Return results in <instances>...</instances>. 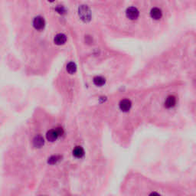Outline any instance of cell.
Wrapping results in <instances>:
<instances>
[{
	"instance_id": "obj_12",
	"label": "cell",
	"mask_w": 196,
	"mask_h": 196,
	"mask_svg": "<svg viewBox=\"0 0 196 196\" xmlns=\"http://www.w3.org/2000/svg\"><path fill=\"white\" fill-rule=\"evenodd\" d=\"M106 80L104 77H101V76H97L94 78V84H95L96 86H98V87H101V86L104 85L105 84Z\"/></svg>"
},
{
	"instance_id": "obj_11",
	"label": "cell",
	"mask_w": 196,
	"mask_h": 196,
	"mask_svg": "<svg viewBox=\"0 0 196 196\" xmlns=\"http://www.w3.org/2000/svg\"><path fill=\"white\" fill-rule=\"evenodd\" d=\"M67 71L70 74V75H74L75 72L77 71V65L75 64V62L70 61L67 64Z\"/></svg>"
},
{
	"instance_id": "obj_10",
	"label": "cell",
	"mask_w": 196,
	"mask_h": 196,
	"mask_svg": "<svg viewBox=\"0 0 196 196\" xmlns=\"http://www.w3.org/2000/svg\"><path fill=\"white\" fill-rule=\"evenodd\" d=\"M73 155L76 158H78V159H80V158L83 157L84 155V151L83 148H82L81 147H75L73 151Z\"/></svg>"
},
{
	"instance_id": "obj_13",
	"label": "cell",
	"mask_w": 196,
	"mask_h": 196,
	"mask_svg": "<svg viewBox=\"0 0 196 196\" xmlns=\"http://www.w3.org/2000/svg\"><path fill=\"white\" fill-rule=\"evenodd\" d=\"M59 160V157L57 156H53L49 159V162L50 164H55V163Z\"/></svg>"
},
{
	"instance_id": "obj_14",
	"label": "cell",
	"mask_w": 196,
	"mask_h": 196,
	"mask_svg": "<svg viewBox=\"0 0 196 196\" xmlns=\"http://www.w3.org/2000/svg\"><path fill=\"white\" fill-rule=\"evenodd\" d=\"M55 130H57V132H58V135H59V136H61L64 133L63 129L61 128V127H58V128H56Z\"/></svg>"
},
{
	"instance_id": "obj_3",
	"label": "cell",
	"mask_w": 196,
	"mask_h": 196,
	"mask_svg": "<svg viewBox=\"0 0 196 196\" xmlns=\"http://www.w3.org/2000/svg\"><path fill=\"white\" fill-rule=\"evenodd\" d=\"M44 25H45V22H44V19L42 16H37L34 18L33 26L35 27V29L42 30L44 28Z\"/></svg>"
},
{
	"instance_id": "obj_4",
	"label": "cell",
	"mask_w": 196,
	"mask_h": 196,
	"mask_svg": "<svg viewBox=\"0 0 196 196\" xmlns=\"http://www.w3.org/2000/svg\"><path fill=\"white\" fill-rule=\"evenodd\" d=\"M131 102H130V100L124 99L122 100L120 103V108L122 111L123 112H127V111H130V109L131 108Z\"/></svg>"
},
{
	"instance_id": "obj_7",
	"label": "cell",
	"mask_w": 196,
	"mask_h": 196,
	"mask_svg": "<svg viewBox=\"0 0 196 196\" xmlns=\"http://www.w3.org/2000/svg\"><path fill=\"white\" fill-rule=\"evenodd\" d=\"M59 137L56 130H51L46 134V138L50 142H54Z\"/></svg>"
},
{
	"instance_id": "obj_1",
	"label": "cell",
	"mask_w": 196,
	"mask_h": 196,
	"mask_svg": "<svg viewBox=\"0 0 196 196\" xmlns=\"http://www.w3.org/2000/svg\"><path fill=\"white\" fill-rule=\"evenodd\" d=\"M79 16L84 22H89L91 18L90 10L87 6H81L78 9Z\"/></svg>"
},
{
	"instance_id": "obj_8",
	"label": "cell",
	"mask_w": 196,
	"mask_h": 196,
	"mask_svg": "<svg viewBox=\"0 0 196 196\" xmlns=\"http://www.w3.org/2000/svg\"><path fill=\"white\" fill-rule=\"evenodd\" d=\"M176 104V99L174 96H169L166 98V102H165V106L167 108L173 107Z\"/></svg>"
},
{
	"instance_id": "obj_5",
	"label": "cell",
	"mask_w": 196,
	"mask_h": 196,
	"mask_svg": "<svg viewBox=\"0 0 196 196\" xmlns=\"http://www.w3.org/2000/svg\"><path fill=\"white\" fill-rule=\"evenodd\" d=\"M54 42L57 45H62L67 42V37L66 35H64L62 33H59L55 35L54 39Z\"/></svg>"
},
{
	"instance_id": "obj_6",
	"label": "cell",
	"mask_w": 196,
	"mask_h": 196,
	"mask_svg": "<svg viewBox=\"0 0 196 196\" xmlns=\"http://www.w3.org/2000/svg\"><path fill=\"white\" fill-rule=\"evenodd\" d=\"M150 15L152 18L155 20L160 19L162 16V13L161 9L159 8H152L150 12Z\"/></svg>"
},
{
	"instance_id": "obj_9",
	"label": "cell",
	"mask_w": 196,
	"mask_h": 196,
	"mask_svg": "<svg viewBox=\"0 0 196 196\" xmlns=\"http://www.w3.org/2000/svg\"><path fill=\"white\" fill-rule=\"evenodd\" d=\"M44 139L42 136H37L33 140V145L36 148H40L44 145Z\"/></svg>"
},
{
	"instance_id": "obj_2",
	"label": "cell",
	"mask_w": 196,
	"mask_h": 196,
	"mask_svg": "<svg viewBox=\"0 0 196 196\" xmlns=\"http://www.w3.org/2000/svg\"><path fill=\"white\" fill-rule=\"evenodd\" d=\"M126 17L130 18V20H136L138 18L139 15H140V12L136 7H130L126 9Z\"/></svg>"
}]
</instances>
